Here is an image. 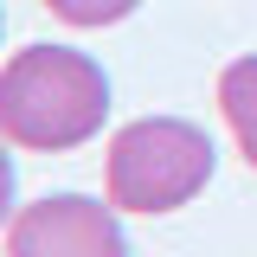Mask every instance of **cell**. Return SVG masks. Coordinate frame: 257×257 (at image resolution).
<instances>
[{
	"instance_id": "cell-4",
	"label": "cell",
	"mask_w": 257,
	"mask_h": 257,
	"mask_svg": "<svg viewBox=\"0 0 257 257\" xmlns=\"http://www.w3.org/2000/svg\"><path fill=\"white\" fill-rule=\"evenodd\" d=\"M219 109H225V128H231L238 155L257 167V52L251 58H231L219 71Z\"/></svg>"
},
{
	"instance_id": "cell-7",
	"label": "cell",
	"mask_w": 257,
	"mask_h": 257,
	"mask_svg": "<svg viewBox=\"0 0 257 257\" xmlns=\"http://www.w3.org/2000/svg\"><path fill=\"white\" fill-rule=\"evenodd\" d=\"M0 26H7V20H0Z\"/></svg>"
},
{
	"instance_id": "cell-6",
	"label": "cell",
	"mask_w": 257,
	"mask_h": 257,
	"mask_svg": "<svg viewBox=\"0 0 257 257\" xmlns=\"http://www.w3.org/2000/svg\"><path fill=\"white\" fill-rule=\"evenodd\" d=\"M13 187H20V174H13V155H7V135H0V225H13Z\"/></svg>"
},
{
	"instance_id": "cell-1",
	"label": "cell",
	"mask_w": 257,
	"mask_h": 257,
	"mask_svg": "<svg viewBox=\"0 0 257 257\" xmlns=\"http://www.w3.org/2000/svg\"><path fill=\"white\" fill-rule=\"evenodd\" d=\"M109 122V77L77 45H26L0 64V135L32 155L84 148Z\"/></svg>"
},
{
	"instance_id": "cell-2",
	"label": "cell",
	"mask_w": 257,
	"mask_h": 257,
	"mask_svg": "<svg viewBox=\"0 0 257 257\" xmlns=\"http://www.w3.org/2000/svg\"><path fill=\"white\" fill-rule=\"evenodd\" d=\"M212 135L187 116H135L109 142V206L116 212H180L212 187Z\"/></svg>"
},
{
	"instance_id": "cell-5",
	"label": "cell",
	"mask_w": 257,
	"mask_h": 257,
	"mask_svg": "<svg viewBox=\"0 0 257 257\" xmlns=\"http://www.w3.org/2000/svg\"><path fill=\"white\" fill-rule=\"evenodd\" d=\"M52 13H58L64 26H116V20H128L142 0H45Z\"/></svg>"
},
{
	"instance_id": "cell-3",
	"label": "cell",
	"mask_w": 257,
	"mask_h": 257,
	"mask_svg": "<svg viewBox=\"0 0 257 257\" xmlns=\"http://www.w3.org/2000/svg\"><path fill=\"white\" fill-rule=\"evenodd\" d=\"M7 257H128V238L116 225V206L90 193H45L13 212Z\"/></svg>"
}]
</instances>
